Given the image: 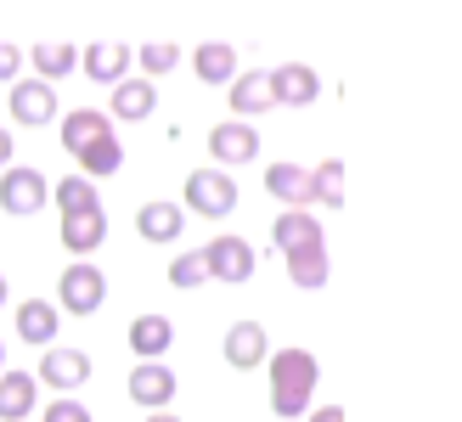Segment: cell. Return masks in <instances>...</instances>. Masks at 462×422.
I'll list each match as a JSON object with an SVG mask.
<instances>
[{"mask_svg":"<svg viewBox=\"0 0 462 422\" xmlns=\"http://www.w3.org/2000/svg\"><path fill=\"white\" fill-rule=\"evenodd\" d=\"M147 422H180V417H170V411H152V417H147Z\"/></svg>","mask_w":462,"mask_h":422,"instance_id":"35","label":"cell"},{"mask_svg":"<svg viewBox=\"0 0 462 422\" xmlns=\"http://www.w3.org/2000/svg\"><path fill=\"white\" fill-rule=\"evenodd\" d=\"M265 349H271L265 326H260V321H237V326H231V333H226V366H231V372L265 366Z\"/></svg>","mask_w":462,"mask_h":422,"instance_id":"11","label":"cell"},{"mask_svg":"<svg viewBox=\"0 0 462 422\" xmlns=\"http://www.w3.org/2000/svg\"><path fill=\"white\" fill-rule=\"evenodd\" d=\"M102 135H113V119H107V113H97V107L62 113V147H68V152H79V147H90V141H102Z\"/></svg>","mask_w":462,"mask_h":422,"instance_id":"18","label":"cell"},{"mask_svg":"<svg viewBox=\"0 0 462 422\" xmlns=\"http://www.w3.org/2000/svg\"><path fill=\"white\" fill-rule=\"evenodd\" d=\"M310 422H344V411L338 406H321V411H310Z\"/></svg>","mask_w":462,"mask_h":422,"instance_id":"34","label":"cell"},{"mask_svg":"<svg viewBox=\"0 0 462 422\" xmlns=\"http://www.w3.org/2000/svg\"><path fill=\"white\" fill-rule=\"evenodd\" d=\"M265 192L276 203L305 208V203H316V170H299V163H271V170H265Z\"/></svg>","mask_w":462,"mask_h":422,"instance_id":"9","label":"cell"},{"mask_svg":"<svg viewBox=\"0 0 462 422\" xmlns=\"http://www.w3.org/2000/svg\"><path fill=\"white\" fill-rule=\"evenodd\" d=\"M271 90H276V102H288V107H310L321 96V79L305 62H282V68H271Z\"/></svg>","mask_w":462,"mask_h":422,"instance_id":"10","label":"cell"},{"mask_svg":"<svg viewBox=\"0 0 462 422\" xmlns=\"http://www.w3.org/2000/svg\"><path fill=\"white\" fill-rule=\"evenodd\" d=\"M271 366V411L276 417H305L310 411V389H316V355L310 349H276Z\"/></svg>","mask_w":462,"mask_h":422,"instance_id":"1","label":"cell"},{"mask_svg":"<svg viewBox=\"0 0 462 422\" xmlns=\"http://www.w3.org/2000/svg\"><path fill=\"white\" fill-rule=\"evenodd\" d=\"M192 74L203 85H231V79H237V51H231L226 40H203L192 51Z\"/></svg>","mask_w":462,"mask_h":422,"instance_id":"16","label":"cell"},{"mask_svg":"<svg viewBox=\"0 0 462 422\" xmlns=\"http://www.w3.org/2000/svg\"><path fill=\"white\" fill-rule=\"evenodd\" d=\"M130 400L142 406V411L170 406V400H175V372H170V366H158V361H142V366L130 372Z\"/></svg>","mask_w":462,"mask_h":422,"instance_id":"8","label":"cell"},{"mask_svg":"<svg viewBox=\"0 0 462 422\" xmlns=\"http://www.w3.org/2000/svg\"><path fill=\"white\" fill-rule=\"evenodd\" d=\"M152 107H158L152 79H119L113 85V119H147Z\"/></svg>","mask_w":462,"mask_h":422,"instance_id":"22","label":"cell"},{"mask_svg":"<svg viewBox=\"0 0 462 422\" xmlns=\"http://www.w3.org/2000/svg\"><path fill=\"white\" fill-rule=\"evenodd\" d=\"M90 378V355L85 349H62V344H45V361H40V383L51 389H79Z\"/></svg>","mask_w":462,"mask_h":422,"instance_id":"7","label":"cell"},{"mask_svg":"<svg viewBox=\"0 0 462 422\" xmlns=\"http://www.w3.org/2000/svg\"><path fill=\"white\" fill-rule=\"evenodd\" d=\"M17 62H23V51H17V45H0V85H6V79L17 74Z\"/></svg>","mask_w":462,"mask_h":422,"instance_id":"32","label":"cell"},{"mask_svg":"<svg viewBox=\"0 0 462 422\" xmlns=\"http://www.w3.org/2000/svg\"><path fill=\"white\" fill-rule=\"evenodd\" d=\"M107 237V208H79V215H62V248L68 253H97Z\"/></svg>","mask_w":462,"mask_h":422,"instance_id":"13","label":"cell"},{"mask_svg":"<svg viewBox=\"0 0 462 422\" xmlns=\"http://www.w3.org/2000/svg\"><path fill=\"white\" fill-rule=\"evenodd\" d=\"M6 163H12V130L0 124V170H6Z\"/></svg>","mask_w":462,"mask_h":422,"instance_id":"33","label":"cell"},{"mask_svg":"<svg viewBox=\"0 0 462 422\" xmlns=\"http://www.w3.org/2000/svg\"><path fill=\"white\" fill-rule=\"evenodd\" d=\"M45 197H51V180H45L40 170H29V163H6L0 170V208L6 215H40Z\"/></svg>","mask_w":462,"mask_h":422,"instance_id":"2","label":"cell"},{"mask_svg":"<svg viewBox=\"0 0 462 422\" xmlns=\"http://www.w3.org/2000/svg\"><path fill=\"white\" fill-rule=\"evenodd\" d=\"M34 68H40V79H62V74H74L79 68V51L74 45H34Z\"/></svg>","mask_w":462,"mask_h":422,"instance_id":"27","label":"cell"},{"mask_svg":"<svg viewBox=\"0 0 462 422\" xmlns=\"http://www.w3.org/2000/svg\"><path fill=\"white\" fill-rule=\"evenodd\" d=\"M34 411V378L29 372H0V417L17 422Z\"/></svg>","mask_w":462,"mask_h":422,"instance_id":"24","label":"cell"},{"mask_svg":"<svg viewBox=\"0 0 462 422\" xmlns=\"http://www.w3.org/2000/svg\"><path fill=\"white\" fill-rule=\"evenodd\" d=\"M203 260H209L215 281H248L254 276V248L243 237H215L209 248H203Z\"/></svg>","mask_w":462,"mask_h":422,"instance_id":"6","label":"cell"},{"mask_svg":"<svg viewBox=\"0 0 462 422\" xmlns=\"http://www.w3.org/2000/svg\"><path fill=\"white\" fill-rule=\"evenodd\" d=\"M45 422H90V411L79 400H51V411H45Z\"/></svg>","mask_w":462,"mask_h":422,"instance_id":"31","label":"cell"},{"mask_svg":"<svg viewBox=\"0 0 462 422\" xmlns=\"http://www.w3.org/2000/svg\"><path fill=\"white\" fill-rule=\"evenodd\" d=\"M170 344H175L170 316H135V321H130V349H135L142 361H158Z\"/></svg>","mask_w":462,"mask_h":422,"instance_id":"19","label":"cell"},{"mask_svg":"<svg viewBox=\"0 0 462 422\" xmlns=\"http://www.w3.org/2000/svg\"><path fill=\"white\" fill-rule=\"evenodd\" d=\"M209 152L220 163H248V158H260V135H254L248 124H237V119H226V124L209 130Z\"/></svg>","mask_w":462,"mask_h":422,"instance_id":"14","label":"cell"},{"mask_svg":"<svg viewBox=\"0 0 462 422\" xmlns=\"http://www.w3.org/2000/svg\"><path fill=\"white\" fill-rule=\"evenodd\" d=\"M74 158H79V170H85V175H113V170L125 163V147H119L113 135H102V141H90V147H79Z\"/></svg>","mask_w":462,"mask_h":422,"instance_id":"26","label":"cell"},{"mask_svg":"<svg viewBox=\"0 0 462 422\" xmlns=\"http://www.w3.org/2000/svg\"><path fill=\"white\" fill-rule=\"evenodd\" d=\"M102 298H107V276L97 265H68L57 276V310H68V316H97Z\"/></svg>","mask_w":462,"mask_h":422,"instance_id":"4","label":"cell"},{"mask_svg":"<svg viewBox=\"0 0 462 422\" xmlns=\"http://www.w3.org/2000/svg\"><path fill=\"white\" fill-rule=\"evenodd\" d=\"M187 208L203 220H226L237 208V180L226 170H192L187 175Z\"/></svg>","mask_w":462,"mask_h":422,"instance_id":"3","label":"cell"},{"mask_svg":"<svg viewBox=\"0 0 462 422\" xmlns=\"http://www.w3.org/2000/svg\"><path fill=\"white\" fill-rule=\"evenodd\" d=\"M0 304H6V276H0Z\"/></svg>","mask_w":462,"mask_h":422,"instance_id":"37","label":"cell"},{"mask_svg":"<svg viewBox=\"0 0 462 422\" xmlns=\"http://www.w3.org/2000/svg\"><path fill=\"white\" fill-rule=\"evenodd\" d=\"M198 281H209V260L203 253H180V260H170V288H198Z\"/></svg>","mask_w":462,"mask_h":422,"instance_id":"28","label":"cell"},{"mask_svg":"<svg viewBox=\"0 0 462 422\" xmlns=\"http://www.w3.org/2000/svg\"><path fill=\"white\" fill-rule=\"evenodd\" d=\"M51 197H57L62 215H79V208H102V197H97V186H90V175H68V180H57V186H51Z\"/></svg>","mask_w":462,"mask_h":422,"instance_id":"25","label":"cell"},{"mask_svg":"<svg viewBox=\"0 0 462 422\" xmlns=\"http://www.w3.org/2000/svg\"><path fill=\"white\" fill-rule=\"evenodd\" d=\"M0 372H6V344H0Z\"/></svg>","mask_w":462,"mask_h":422,"instance_id":"36","label":"cell"},{"mask_svg":"<svg viewBox=\"0 0 462 422\" xmlns=\"http://www.w3.org/2000/svg\"><path fill=\"white\" fill-rule=\"evenodd\" d=\"M57 326H62V321H57V304H51V298H23V304H17V338H23V344H40V349H45V344L57 338Z\"/></svg>","mask_w":462,"mask_h":422,"instance_id":"15","label":"cell"},{"mask_svg":"<svg viewBox=\"0 0 462 422\" xmlns=\"http://www.w3.org/2000/svg\"><path fill=\"white\" fill-rule=\"evenodd\" d=\"M12 119L17 124H51L57 119V90H51V79H23V85H12Z\"/></svg>","mask_w":462,"mask_h":422,"instance_id":"5","label":"cell"},{"mask_svg":"<svg viewBox=\"0 0 462 422\" xmlns=\"http://www.w3.org/2000/svg\"><path fill=\"white\" fill-rule=\"evenodd\" d=\"M271 243L276 248H305V243H321V220L310 215V208H288V215H276V225H271Z\"/></svg>","mask_w":462,"mask_h":422,"instance_id":"20","label":"cell"},{"mask_svg":"<svg viewBox=\"0 0 462 422\" xmlns=\"http://www.w3.org/2000/svg\"><path fill=\"white\" fill-rule=\"evenodd\" d=\"M130 62H135V51H130V45H119V40L90 45V51L79 57V68H85L97 85H119V79H130Z\"/></svg>","mask_w":462,"mask_h":422,"instance_id":"12","label":"cell"},{"mask_svg":"<svg viewBox=\"0 0 462 422\" xmlns=\"http://www.w3.org/2000/svg\"><path fill=\"white\" fill-rule=\"evenodd\" d=\"M180 62V51L170 40H152V45H142V74H170V68Z\"/></svg>","mask_w":462,"mask_h":422,"instance_id":"30","label":"cell"},{"mask_svg":"<svg viewBox=\"0 0 462 422\" xmlns=\"http://www.w3.org/2000/svg\"><path fill=\"white\" fill-rule=\"evenodd\" d=\"M276 107V90H271V74L265 68H254V74H237L231 79V113H243V119H254V113Z\"/></svg>","mask_w":462,"mask_h":422,"instance_id":"17","label":"cell"},{"mask_svg":"<svg viewBox=\"0 0 462 422\" xmlns=\"http://www.w3.org/2000/svg\"><path fill=\"white\" fill-rule=\"evenodd\" d=\"M338 180H344V163H338V158H328V163L316 170V197L328 203V208H338V203H344V186H338Z\"/></svg>","mask_w":462,"mask_h":422,"instance_id":"29","label":"cell"},{"mask_svg":"<svg viewBox=\"0 0 462 422\" xmlns=\"http://www.w3.org/2000/svg\"><path fill=\"white\" fill-rule=\"evenodd\" d=\"M288 276L299 281V288H321V281H328V243L288 248Z\"/></svg>","mask_w":462,"mask_h":422,"instance_id":"23","label":"cell"},{"mask_svg":"<svg viewBox=\"0 0 462 422\" xmlns=\"http://www.w3.org/2000/svg\"><path fill=\"white\" fill-rule=\"evenodd\" d=\"M135 231L147 243H175L180 237V203H142L135 208Z\"/></svg>","mask_w":462,"mask_h":422,"instance_id":"21","label":"cell"}]
</instances>
